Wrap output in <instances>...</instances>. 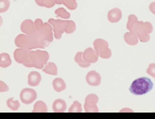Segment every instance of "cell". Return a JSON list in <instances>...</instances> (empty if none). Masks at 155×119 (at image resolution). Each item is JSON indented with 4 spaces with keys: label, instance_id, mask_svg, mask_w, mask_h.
Returning a JSON list of instances; mask_svg holds the SVG:
<instances>
[{
    "label": "cell",
    "instance_id": "d590c367",
    "mask_svg": "<svg viewBox=\"0 0 155 119\" xmlns=\"http://www.w3.org/2000/svg\"><path fill=\"white\" fill-rule=\"evenodd\" d=\"M149 9L153 15H155V2H151L150 6H149Z\"/></svg>",
    "mask_w": 155,
    "mask_h": 119
},
{
    "label": "cell",
    "instance_id": "ac0fdd59",
    "mask_svg": "<svg viewBox=\"0 0 155 119\" xmlns=\"http://www.w3.org/2000/svg\"><path fill=\"white\" fill-rule=\"evenodd\" d=\"M124 40H125V43L131 46H134V45H137L138 42V37L137 35H134L132 33L130 32H126L124 35Z\"/></svg>",
    "mask_w": 155,
    "mask_h": 119
},
{
    "label": "cell",
    "instance_id": "9c48e42d",
    "mask_svg": "<svg viewBox=\"0 0 155 119\" xmlns=\"http://www.w3.org/2000/svg\"><path fill=\"white\" fill-rule=\"evenodd\" d=\"M86 81L91 86H98L101 82V77L97 71L92 70L87 73Z\"/></svg>",
    "mask_w": 155,
    "mask_h": 119
},
{
    "label": "cell",
    "instance_id": "603a6c76",
    "mask_svg": "<svg viewBox=\"0 0 155 119\" xmlns=\"http://www.w3.org/2000/svg\"><path fill=\"white\" fill-rule=\"evenodd\" d=\"M33 113H46L48 112V106L43 101H36L32 110Z\"/></svg>",
    "mask_w": 155,
    "mask_h": 119
},
{
    "label": "cell",
    "instance_id": "5b68a950",
    "mask_svg": "<svg viewBox=\"0 0 155 119\" xmlns=\"http://www.w3.org/2000/svg\"><path fill=\"white\" fill-rule=\"evenodd\" d=\"M15 60L17 63L22 64L25 67L31 68V50L19 48L14 51Z\"/></svg>",
    "mask_w": 155,
    "mask_h": 119
},
{
    "label": "cell",
    "instance_id": "9a60e30c",
    "mask_svg": "<svg viewBox=\"0 0 155 119\" xmlns=\"http://www.w3.org/2000/svg\"><path fill=\"white\" fill-rule=\"evenodd\" d=\"M67 108L66 102L63 99H56L52 104V110L56 113L64 112Z\"/></svg>",
    "mask_w": 155,
    "mask_h": 119
},
{
    "label": "cell",
    "instance_id": "5bb4252c",
    "mask_svg": "<svg viewBox=\"0 0 155 119\" xmlns=\"http://www.w3.org/2000/svg\"><path fill=\"white\" fill-rule=\"evenodd\" d=\"M41 75L36 71H32L28 75V84L31 86H37L41 81Z\"/></svg>",
    "mask_w": 155,
    "mask_h": 119
},
{
    "label": "cell",
    "instance_id": "836d02e7",
    "mask_svg": "<svg viewBox=\"0 0 155 119\" xmlns=\"http://www.w3.org/2000/svg\"><path fill=\"white\" fill-rule=\"evenodd\" d=\"M145 28H146V32L149 33V34H150V33L153 32V26L152 24L150 23V22H145Z\"/></svg>",
    "mask_w": 155,
    "mask_h": 119
},
{
    "label": "cell",
    "instance_id": "83f0119b",
    "mask_svg": "<svg viewBox=\"0 0 155 119\" xmlns=\"http://www.w3.org/2000/svg\"><path fill=\"white\" fill-rule=\"evenodd\" d=\"M0 5H1L0 6V12H1V13H3L9 9L11 2H10L9 0H0Z\"/></svg>",
    "mask_w": 155,
    "mask_h": 119
},
{
    "label": "cell",
    "instance_id": "4316f807",
    "mask_svg": "<svg viewBox=\"0 0 155 119\" xmlns=\"http://www.w3.org/2000/svg\"><path fill=\"white\" fill-rule=\"evenodd\" d=\"M76 24H75V22L72 21V20H68V24L67 28H66V30H65V32L67 34H72L76 31Z\"/></svg>",
    "mask_w": 155,
    "mask_h": 119
},
{
    "label": "cell",
    "instance_id": "484cf974",
    "mask_svg": "<svg viewBox=\"0 0 155 119\" xmlns=\"http://www.w3.org/2000/svg\"><path fill=\"white\" fill-rule=\"evenodd\" d=\"M68 112L69 113H81L82 112V105L79 101H75L73 104L71 105V107L69 108L68 110Z\"/></svg>",
    "mask_w": 155,
    "mask_h": 119
},
{
    "label": "cell",
    "instance_id": "d6a6232c",
    "mask_svg": "<svg viewBox=\"0 0 155 119\" xmlns=\"http://www.w3.org/2000/svg\"><path fill=\"white\" fill-rule=\"evenodd\" d=\"M112 56V51L109 48H108L106 51H104L103 53L100 55V57H101L103 59H109Z\"/></svg>",
    "mask_w": 155,
    "mask_h": 119
},
{
    "label": "cell",
    "instance_id": "e0dca14e",
    "mask_svg": "<svg viewBox=\"0 0 155 119\" xmlns=\"http://www.w3.org/2000/svg\"><path fill=\"white\" fill-rule=\"evenodd\" d=\"M52 86H53V89L59 93L64 91L66 89V84H65L64 81L62 78H58V77L53 80Z\"/></svg>",
    "mask_w": 155,
    "mask_h": 119
},
{
    "label": "cell",
    "instance_id": "ffe728a7",
    "mask_svg": "<svg viewBox=\"0 0 155 119\" xmlns=\"http://www.w3.org/2000/svg\"><path fill=\"white\" fill-rule=\"evenodd\" d=\"M43 71L45 73H47V74L53 75V76H56L57 73H58L57 66L53 62H49V63L47 64L44 67V68H43Z\"/></svg>",
    "mask_w": 155,
    "mask_h": 119
},
{
    "label": "cell",
    "instance_id": "3957f363",
    "mask_svg": "<svg viewBox=\"0 0 155 119\" xmlns=\"http://www.w3.org/2000/svg\"><path fill=\"white\" fill-rule=\"evenodd\" d=\"M49 59V54L44 50H31V68H36L38 69H43L44 65Z\"/></svg>",
    "mask_w": 155,
    "mask_h": 119
},
{
    "label": "cell",
    "instance_id": "8d00e7d4",
    "mask_svg": "<svg viewBox=\"0 0 155 119\" xmlns=\"http://www.w3.org/2000/svg\"><path fill=\"white\" fill-rule=\"evenodd\" d=\"M35 1L38 6H39V7H43V0H35Z\"/></svg>",
    "mask_w": 155,
    "mask_h": 119
},
{
    "label": "cell",
    "instance_id": "f546056e",
    "mask_svg": "<svg viewBox=\"0 0 155 119\" xmlns=\"http://www.w3.org/2000/svg\"><path fill=\"white\" fill-rule=\"evenodd\" d=\"M146 72L150 76L153 77L155 78V63H152L149 65L148 68L146 69Z\"/></svg>",
    "mask_w": 155,
    "mask_h": 119
},
{
    "label": "cell",
    "instance_id": "e575fe53",
    "mask_svg": "<svg viewBox=\"0 0 155 119\" xmlns=\"http://www.w3.org/2000/svg\"><path fill=\"white\" fill-rule=\"evenodd\" d=\"M0 84H1V89H0V91L1 92H7L9 90V87L7 86V84H5L3 81H0Z\"/></svg>",
    "mask_w": 155,
    "mask_h": 119
},
{
    "label": "cell",
    "instance_id": "4fadbf2b",
    "mask_svg": "<svg viewBox=\"0 0 155 119\" xmlns=\"http://www.w3.org/2000/svg\"><path fill=\"white\" fill-rule=\"evenodd\" d=\"M121 16H122V12L117 7L110 10L108 13V19L110 23H113V24L120 21Z\"/></svg>",
    "mask_w": 155,
    "mask_h": 119
},
{
    "label": "cell",
    "instance_id": "8fae6325",
    "mask_svg": "<svg viewBox=\"0 0 155 119\" xmlns=\"http://www.w3.org/2000/svg\"><path fill=\"white\" fill-rule=\"evenodd\" d=\"M83 58L88 63L94 64L98 61V55L92 48H88L83 52Z\"/></svg>",
    "mask_w": 155,
    "mask_h": 119
},
{
    "label": "cell",
    "instance_id": "52a82bcc",
    "mask_svg": "<svg viewBox=\"0 0 155 119\" xmlns=\"http://www.w3.org/2000/svg\"><path fill=\"white\" fill-rule=\"evenodd\" d=\"M98 101H99V98L96 94H91L87 96L85 98V101H84V111L87 113L99 112L97 105Z\"/></svg>",
    "mask_w": 155,
    "mask_h": 119
},
{
    "label": "cell",
    "instance_id": "7402d4cb",
    "mask_svg": "<svg viewBox=\"0 0 155 119\" xmlns=\"http://www.w3.org/2000/svg\"><path fill=\"white\" fill-rule=\"evenodd\" d=\"M12 64V59L7 53H1L0 55V66L1 68H7Z\"/></svg>",
    "mask_w": 155,
    "mask_h": 119
},
{
    "label": "cell",
    "instance_id": "f1b7e54d",
    "mask_svg": "<svg viewBox=\"0 0 155 119\" xmlns=\"http://www.w3.org/2000/svg\"><path fill=\"white\" fill-rule=\"evenodd\" d=\"M128 19H129V20H128L126 28H127V29L129 30V29L130 28V27L134 24V23H136V22L137 21V17L135 15H130L129 17H128Z\"/></svg>",
    "mask_w": 155,
    "mask_h": 119
},
{
    "label": "cell",
    "instance_id": "d6986e66",
    "mask_svg": "<svg viewBox=\"0 0 155 119\" xmlns=\"http://www.w3.org/2000/svg\"><path fill=\"white\" fill-rule=\"evenodd\" d=\"M75 61H76V63H77V64L80 67H81V68H88L91 64L90 63H88V61H86L83 58V52L82 51H79V52H77L76 54Z\"/></svg>",
    "mask_w": 155,
    "mask_h": 119
},
{
    "label": "cell",
    "instance_id": "44dd1931",
    "mask_svg": "<svg viewBox=\"0 0 155 119\" xmlns=\"http://www.w3.org/2000/svg\"><path fill=\"white\" fill-rule=\"evenodd\" d=\"M56 4H64L69 10H76L77 8V2L76 0H54Z\"/></svg>",
    "mask_w": 155,
    "mask_h": 119
},
{
    "label": "cell",
    "instance_id": "6da1fadb",
    "mask_svg": "<svg viewBox=\"0 0 155 119\" xmlns=\"http://www.w3.org/2000/svg\"><path fill=\"white\" fill-rule=\"evenodd\" d=\"M153 84L148 77H139L134 80L130 87V91L134 95L140 96L147 94L153 89Z\"/></svg>",
    "mask_w": 155,
    "mask_h": 119
},
{
    "label": "cell",
    "instance_id": "74e56055",
    "mask_svg": "<svg viewBox=\"0 0 155 119\" xmlns=\"http://www.w3.org/2000/svg\"><path fill=\"white\" fill-rule=\"evenodd\" d=\"M76 1H77V0H76Z\"/></svg>",
    "mask_w": 155,
    "mask_h": 119
},
{
    "label": "cell",
    "instance_id": "1f68e13d",
    "mask_svg": "<svg viewBox=\"0 0 155 119\" xmlns=\"http://www.w3.org/2000/svg\"><path fill=\"white\" fill-rule=\"evenodd\" d=\"M56 4L54 0H43V7H45L47 8H51L53 7Z\"/></svg>",
    "mask_w": 155,
    "mask_h": 119
},
{
    "label": "cell",
    "instance_id": "7c38bea8",
    "mask_svg": "<svg viewBox=\"0 0 155 119\" xmlns=\"http://www.w3.org/2000/svg\"><path fill=\"white\" fill-rule=\"evenodd\" d=\"M21 31L27 35L31 34L35 31V23L31 19H25L24 21L21 24L20 26Z\"/></svg>",
    "mask_w": 155,
    "mask_h": 119
},
{
    "label": "cell",
    "instance_id": "cb8c5ba5",
    "mask_svg": "<svg viewBox=\"0 0 155 119\" xmlns=\"http://www.w3.org/2000/svg\"><path fill=\"white\" fill-rule=\"evenodd\" d=\"M7 107L10 108L12 110L16 111L20 107V103L19 101L15 100L14 98H11L7 101Z\"/></svg>",
    "mask_w": 155,
    "mask_h": 119
},
{
    "label": "cell",
    "instance_id": "30bf717a",
    "mask_svg": "<svg viewBox=\"0 0 155 119\" xmlns=\"http://www.w3.org/2000/svg\"><path fill=\"white\" fill-rule=\"evenodd\" d=\"M93 47H94L96 53L98 55V56H100L101 54L103 53L104 51H106L107 49L109 48V44L106 40L103 39H97L93 42Z\"/></svg>",
    "mask_w": 155,
    "mask_h": 119
},
{
    "label": "cell",
    "instance_id": "4dcf8cb0",
    "mask_svg": "<svg viewBox=\"0 0 155 119\" xmlns=\"http://www.w3.org/2000/svg\"><path fill=\"white\" fill-rule=\"evenodd\" d=\"M34 23H35V31H41L44 28V24L42 21V19H36Z\"/></svg>",
    "mask_w": 155,
    "mask_h": 119
},
{
    "label": "cell",
    "instance_id": "277c9868",
    "mask_svg": "<svg viewBox=\"0 0 155 119\" xmlns=\"http://www.w3.org/2000/svg\"><path fill=\"white\" fill-rule=\"evenodd\" d=\"M129 31L134 35H137L140 41L142 43L148 42L149 40H150V34L146 32V28H145V22L137 21L130 27Z\"/></svg>",
    "mask_w": 155,
    "mask_h": 119
},
{
    "label": "cell",
    "instance_id": "ba28073f",
    "mask_svg": "<svg viewBox=\"0 0 155 119\" xmlns=\"http://www.w3.org/2000/svg\"><path fill=\"white\" fill-rule=\"evenodd\" d=\"M19 98L23 104L28 105V104H31L37 98V94L33 89L25 88L21 90Z\"/></svg>",
    "mask_w": 155,
    "mask_h": 119
},
{
    "label": "cell",
    "instance_id": "7a4b0ae2",
    "mask_svg": "<svg viewBox=\"0 0 155 119\" xmlns=\"http://www.w3.org/2000/svg\"><path fill=\"white\" fill-rule=\"evenodd\" d=\"M52 26L48 23L44 24V28L41 31H35L39 40V48H45L48 47L53 40Z\"/></svg>",
    "mask_w": 155,
    "mask_h": 119
},
{
    "label": "cell",
    "instance_id": "2e32d148",
    "mask_svg": "<svg viewBox=\"0 0 155 119\" xmlns=\"http://www.w3.org/2000/svg\"><path fill=\"white\" fill-rule=\"evenodd\" d=\"M15 44L18 48L28 49V35L20 34L15 38Z\"/></svg>",
    "mask_w": 155,
    "mask_h": 119
},
{
    "label": "cell",
    "instance_id": "8992f818",
    "mask_svg": "<svg viewBox=\"0 0 155 119\" xmlns=\"http://www.w3.org/2000/svg\"><path fill=\"white\" fill-rule=\"evenodd\" d=\"M48 23L53 27L54 37L60 40L62 34L65 32L66 28H67L68 20H60V19H49Z\"/></svg>",
    "mask_w": 155,
    "mask_h": 119
},
{
    "label": "cell",
    "instance_id": "d4e9b609",
    "mask_svg": "<svg viewBox=\"0 0 155 119\" xmlns=\"http://www.w3.org/2000/svg\"><path fill=\"white\" fill-rule=\"evenodd\" d=\"M55 14H56V17L64 19H68V18H70V15H71L69 12H66V10L63 7H60L58 9H56L55 11Z\"/></svg>",
    "mask_w": 155,
    "mask_h": 119
}]
</instances>
